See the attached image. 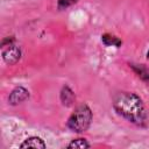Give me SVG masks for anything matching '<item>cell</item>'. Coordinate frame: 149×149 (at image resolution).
<instances>
[{
	"mask_svg": "<svg viewBox=\"0 0 149 149\" xmlns=\"http://www.w3.org/2000/svg\"><path fill=\"white\" fill-rule=\"evenodd\" d=\"M90 147L91 144L87 142L86 139H83V137L74 139L66 146V148H90Z\"/></svg>",
	"mask_w": 149,
	"mask_h": 149,
	"instance_id": "obj_9",
	"label": "cell"
},
{
	"mask_svg": "<svg viewBox=\"0 0 149 149\" xmlns=\"http://www.w3.org/2000/svg\"><path fill=\"white\" fill-rule=\"evenodd\" d=\"M28 98H29V91L23 86H16L10 91L8 95V104L12 106H16L23 102L24 100H27Z\"/></svg>",
	"mask_w": 149,
	"mask_h": 149,
	"instance_id": "obj_4",
	"label": "cell"
},
{
	"mask_svg": "<svg viewBox=\"0 0 149 149\" xmlns=\"http://www.w3.org/2000/svg\"><path fill=\"white\" fill-rule=\"evenodd\" d=\"M21 58V49L15 44H10L8 47L2 48V59L8 65L16 64Z\"/></svg>",
	"mask_w": 149,
	"mask_h": 149,
	"instance_id": "obj_3",
	"label": "cell"
},
{
	"mask_svg": "<svg viewBox=\"0 0 149 149\" xmlns=\"http://www.w3.org/2000/svg\"><path fill=\"white\" fill-rule=\"evenodd\" d=\"M113 108L118 115L139 127H147L149 122L144 104L134 92H119L113 99Z\"/></svg>",
	"mask_w": 149,
	"mask_h": 149,
	"instance_id": "obj_1",
	"label": "cell"
},
{
	"mask_svg": "<svg viewBox=\"0 0 149 149\" xmlns=\"http://www.w3.org/2000/svg\"><path fill=\"white\" fill-rule=\"evenodd\" d=\"M92 119H93V114L88 105L81 104L77 106L76 109L71 113V115L66 121V126L71 132L78 134L84 133L90 128L92 123Z\"/></svg>",
	"mask_w": 149,
	"mask_h": 149,
	"instance_id": "obj_2",
	"label": "cell"
},
{
	"mask_svg": "<svg viewBox=\"0 0 149 149\" xmlns=\"http://www.w3.org/2000/svg\"><path fill=\"white\" fill-rule=\"evenodd\" d=\"M13 43H15L14 36H7V37H5V38L1 41V48L8 47V45H10V44H13Z\"/></svg>",
	"mask_w": 149,
	"mask_h": 149,
	"instance_id": "obj_11",
	"label": "cell"
},
{
	"mask_svg": "<svg viewBox=\"0 0 149 149\" xmlns=\"http://www.w3.org/2000/svg\"><path fill=\"white\" fill-rule=\"evenodd\" d=\"M59 98H61V101H62L63 106H66V107L72 106L74 100H76L74 92L72 91V88L69 85H64L62 87L61 93H59Z\"/></svg>",
	"mask_w": 149,
	"mask_h": 149,
	"instance_id": "obj_5",
	"label": "cell"
},
{
	"mask_svg": "<svg viewBox=\"0 0 149 149\" xmlns=\"http://www.w3.org/2000/svg\"><path fill=\"white\" fill-rule=\"evenodd\" d=\"M147 58H148V59H149V50H148V51H147Z\"/></svg>",
	"mask_w": 149,
	"mask_h": 149,
	"instance_id": "obj_12",
	"label": "cell"
},
{
	"mask_svg": "<svg viewBox=\"0 0 149 149\" xmlns=\"http://www.w3.org/2000/svg\"><path fill=\"white\" fill-rule=\"evenodd\" d=\"M101 41L107 47H116V48H119L122 44V41L119 37H116L114 35H111V34H104V35H101Z\"/></svg>",
	"mask_w": 149,
	"mask_h": 149,
	"instance_id": "obj_8",
	"label": "cell"
},
{
	"mask_svg": "<svg viewBox=\"0 0 149 149\" xmlns=\"http://www.w3.org/2000/svg\"><path fill=\"white\" fill-rule=\"evenodd\" d=\"M20 148H41V149H44V148H47V144L41 137L30 136V137L26 139L20 144Z\"/></svg>",
	"mask_w": 149,
	"mask_h": 149,
	"instance_id": "obj_7",
	"label": "cell"
},
{
	"mask_svg": "<svg viewBox=\"0 0 149 149\" xmlns=\"http://www.w3.org/2000/svg\"><path fill=\"white\" fill-rule=\"evenodd\" d=\"M129 68L135 72V74L146 84L149 85V68L143 65V64H134L130 63Z\"/></svg>",
	"mask_w": 149,
	"mask_h": 149,
	"instance_id": "obj_6",
	"label": "cell"
},
{
	"mask_svg": "<svg viewBox=\"0 0 149 149\" xmlns=\"http://www.w3.org/2000/svg\"><path fill=\"white\" fill-rule=\"evenodd\" d=\"M78 0H57V7L59 10H63V9H66L68 7L72 6Z\"/></svg>",
	"mask_w": 149,
	"mask_h": 149,
	"instance_id": "obj_10",
	"label": "cell"
}]
</instances>
